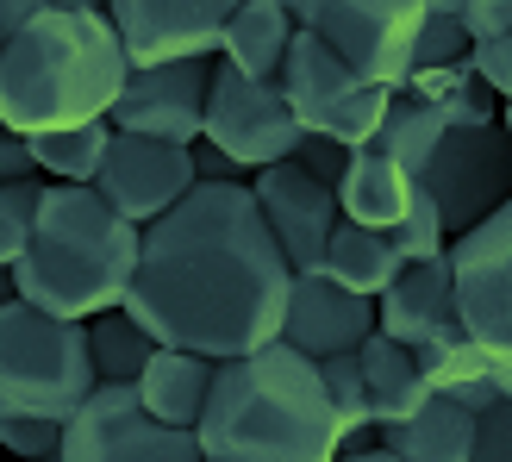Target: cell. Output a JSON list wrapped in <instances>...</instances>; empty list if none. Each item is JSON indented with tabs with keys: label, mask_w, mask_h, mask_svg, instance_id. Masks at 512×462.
Here are the masks:
<instances>
[{
	"label": "cell",
	"mask_w": 512,
	"mask_h": 462,
	"mask_svg": "<svg viewBox=\"0 0 512 462\" xmlns=\"http://www.w3.org/2000/svg\"><path fill=\"white\" fill-rule=\"evenodd\" d=\"M57 462H200L194 431L157 425L132 388H94L63 419Z\"/></svg>",
	"instance_id": "30bf717a"
},
{
	"label": "cell",
	"mask_w": 512,
	"mask_h": 462,
	"mask_svg": "<svg viewBox=\"0 0 512 462\" xmlns=\"http://www.w3.org/2000/svg\"><path fill=\"white\" fill-rule=\"evenodd\" d=\"M207 88H213V57L132 63L107 125L125 132V138H157V144L194 150L200 138H207Z\"/></svg>",
	"instance_id": "7c38bea8"
},
{
	"label": "cell",
	"mask_w": 512,
	"mask_h": 462,
	"mask_svg": "<svg viewBox=\"0 0 512 462\" xmlns=\"http://www.w3.org/2000/svg\"><path fill=\"white\" fill-rule=\"evenodd\" d=\"M469 63H475L481 82H488V94L512 107V32H500V38H488V44H475Z\"/></svg>",
	"instance_id": "1f68e13d"
},
{
	"label": "cell",
	"mask_w": 512,
	"mask_h": 462,
	"mask_svg": "<svg viewBox=\"0 0 512 462\" xmlns=\"http://www.w3.org/2000/svg\"><path fill=\"white\" fill-rule=\"evenodd\" d=\"M132 57L107 13L44 7L0 44V125L19 138L107 119Z\"/></svg>",
	"instance_id": "277c9868"
},
{
	"label": "cell",
	"mask_w": 512,
	"mask_h": 462,
	"mask_svg": "<svg viewBox=\"0 0 512 462\" xmlns=\"http://www.w3.org/2000/svg\"><path fill=\"white\" fill-rule=\"evenodd\" d=\"M194 444L207 462H338L344 450L319 363L281 338L213 363Z\"/></svg>",
	"instance_id": "7a4b0ae2"
},
{
	"label": "cell",
	"mask_w": 512,
	"mask_h": 462,
	"mask_svg": "<svg viewBox=\"0 0 512 462\" xmlns=\"http://www.w3.org/2000/svg\"><path fill=\"white\" fill-rule=\"evenodd\" d=\"M150 356H157V338H150L125 306H107V313L88 319V363H94L100 388H132Z\"/></svg>",
	"instance_id": "d4e9b609"
},
{
	"label": "cell",
	"mask_w": 512,
	"mask_h": 462,
	"mask_svg": "<svg viewBox=\"0 0 512 462\" xmlns=\"http://www.w3.org/2000/svg\"><path fill=\"white\" fill-rule=\"evenodd\" d=\"M469 462H512V394L475 419V456Z\"/></svg>",
	"instance_id": "d6a6232c"
},
{
	"label": "cell",
	"mask_w": 512,
	"mask_h": 462,
	"mask_svg": "<svg viewBox=\"0 0 512 462\" xmlns=\"http://www.w3.org/2000/svg\"><path fill=\"white\" fill-rule=\"evenodd\" d=\"M250 194L263 207L269 231L281 256H288L294 275H325V250H331V231L344 225L338 213V188H325L319 175H306L294 157L288 163H269L250 175Z\"/></svg>",
	"instance_id": "4fadbf2b"
},
{
	"label": "cell",
	"mask_w": 512,
	"mask_h": 462,
	"mask_svg": "<svg viewBox=\"0 0 512 462\" xmlns=\"http://www.w3.org/2000/svg\"><path fill=\"white\" fill-rule=\"evenodd\" d=\"M375 150L413 175L419 194H431L450 238L475 231L494 207L512 200V138L500 125V100L488 94V82H475L456 100H438V107L394 94Z\"/></svg>",
	"instance_id": "3957f363"
},
{
	"label": "cell",
	"mask_w": 512,
	"mask_h": 462,
	"mask_svg": "<svg viewBox=\"0 0 512 462\" xmlns=\"http://www.w3.org/2000/svg\"><path fill=\"white\" fill-rule=\"evenodd\" d=\"M38 13H44V0H0V44H7L25 19H38Z\"/></svg>",
	"instance_id": "74e56055"
},
{
	"label": "cell",
	"mask_w": 512,
	"mask_h": 462,
	"mask_svg": "<svg viewBox=\"0 0 512 462\" xmlns=\"http://www.w3.org/2000/svg\"><path fill=\"white\" fill-rule=\"evenodd\" d=\"M413 207V175H406L394 157H381L375 144L350 150V163L338 175V213L350 225H369V231H394Z\"/></svg>",
	"instance_id": "d6986e66"
},
{
	"label": "cell",
	"mask_w": 512,
	"mask_h": 462,
	"mask_svg": "<svg viewBox=\"0 0 512 462\" xmlns=\"http://www.w3.org/2000/svg\"><path fill=\"white\" fill-rule=\"evenodd\" d=\"M338 462H406V456H394V450L369 444V450H338Z\"/></svg>",
	"instance_id": "f35d334b"
},
{
	"label": "cell",
	"mask_w": 512,
	"mask_h": 462,
	"mask_svg": "<svg viewBox=\"0 0 512 462\" xmlns=\"http://www.w3.org/2000/svg\"><path fill=\"white\" fill-rule=\"evenodd\" d=\"M319 381H325L331 413H338V438H344V450H369V438H375V413H369V388H363V363H356V350L325 356V363H319Z\"/></svg>",
	"instance_id": "4316f807"
},
{
	"label": "cell",
	"mask_w": 512,
	"mask_h": 462,
	"mask_svg": "<svg viewBox=\"0 0 512 462\" xmlns=\"http://www.w3.org/2000/svg\"><path fill=\"white\" fill-rule=\"evenodd\" d=\"M394 244H400L406 263H431V256H444V250H450V231H444L438 207H431V194L413 188V207H406V219L394 225Z\"/></svg>",
	"instance_id": "f546056e"
},
{
	"label": "cell",
	"mask_w": 512,
	"mask_h": 462,
	"mask_svg": "<svg viewBox=\"0 0 512 462\" xmlns=\"http://www.w3.org/2000/svg\"><path fill=\"white\" fill-rule=\"evenodd\" d=\"M107 144H113V125L107 119H88V125H69V132H38L32 138V163H38L44 182L94 188L100 163H107Z\"/></svg>",
	"instance_id": "484cf974"
},
{
	"label": "cell",
	"mask_w": 512,
	"mask_h": 462,
	"mask_svg": "<svg viewBox=\"0 0 512 462\" xmlns=\"http://www.w3.org/2000/svg\"><path fill=\"white\" fill-rule=\"evenodd\" d=\"M294 32L300 25H294V13L281 7V0H244L219 32V63H232L238 75H256V82H275Z\"/></svg>",
	"instance_id": "7402d4cb"
},
{
	"label": "cell",
	"mask_w": 512,
	"mask_h": 462,
	"mask_svg": "<svg viewBox=\"0 0 512 462\" xmlns=\"http://www.w3.org/2000/svg\"><path fill=\"white\" fill-rule=\"evenodd\" d=\"M425 13H444V19H456V13H463V0H425Z\"/></svg>",
	"instance_id": "60d3db41"
},
{
	"label": "cell",
	"mask_w": 512,
	"mask_h": 462,
	"mask_svg": "<svg viewBox=\"0 0 512 462\" xmlns=\"http://www.w3.org/2000/svg\"><path fill=\"white\" fill-rule=\"evenodd\" d=\"M300 125L288 113L275 82H256V75H238L232 63L213 57V88H207V144L225 150L232 163H244L250 175L269 163H288L300 150Z\"/></svg>",
	"instance_id": "8fae6325"
},
{
	"label": "cell",
	"mask_w": 512,
	"mask_h": 462,
	"mask_svg": "<svg viewBox=\"0 0 512 462\" xmlns=\"http://www.w3.org/2000/svg\"><path fill=\"white\" fill-rule=\"evenodd\" d=\"M200 462H207V456H200Z\"/></svg>",
	"instance_id": "bcb514c9"
},
{
	"label": "cell",
	"mask_w": 512,
	"mask_h": 462,
	"mask_svg": "<svg viewBox=\"0 0 512 462\" xmlns=\"http://www.w3.org/2000/svg\"><path fill=\"white\" fill-rule=\"evenodd\" d=\"M463 32H469V44H488V38H500V32H512V0H463Z\"/></svg>",
	"instance_id": "836d02e7"
},
{
	"label": "cell",
	"mask_w": 512,
	"mask_h": 462,
	"mask_svg": "<svg viewBox=\"0 0 512 462\" xmlns=\"http://www.w3.org/2000/svg\"><path fill=\"white\" fill-rule=\"evenodd\" d=\"M244 0H107V19L132 63L219 57V32Z\"/></svg>",
	"instance_id": "9a60e30c"
},
{
	"label": "cell",
	"mask_w": 512,
	"mask_h": 462,
	"mask_svg": "<svg viewBox=\"0 0 512 462\" xmlns=\"http://www.w3.org/2000/svg\"><path fill=\"white\" fill-rule=\"evenodd\" d=\"M13 294V275H7V263H0V300H7Z\"/></svg>",
	"instance_id": "b9f144b4"
},
{
	"label": "cell",
	"mask_w": 512,
	"mask_h": 462,
	"mask_svg": "<svg viewBox=\"0 0 512 462\" xmlns=\"http://www.w3.org/2000/svg\"><path fill=\"white\" fill-rule=\"evenodd\" d=\"M100 388L88 363V319H57L44 306L0 300V406L38 419H69Z\"/></svg>",
	"instance_id": "8992f818"
},
{
	"label": "cell",
	"mask_w": 512,
	"mask_h": 462,
	"mask_svg": "<svg viewBox=\"0 0 512 462\" xmlns=\"http://www.w3.org/2000/svg\"><path fill=\"white\" fill-rule=\"evenodd\" d=\"M57 444H63V419L0 413V456H13V462H57Z\"/></svg>",
	"instance_id": "83f0119b"
},
{
	"label": "cell",
	"mask_w": 512,
	"mask_h": 462,
	"mask_svg": "<svg viewBox=\"0 0 512 462\" xmlns=\"http://www.w3.org/2000/svg\"><path fill=\"white\" fill-rule=\"evenodd\" d=\"M188 157H194V182H250V169H244V163H232L225 150H213L207 138H200Z\"/></svg>",
	"instance_id": "8d00e7d4"
},
{
	"label": "cell",
	"mask_w": 512,
	"mask_h": 462,
	"mask_svg": "<svg viewBox=\"0 0 512 462\" xmlns=\"http://www.w3.org/2000/svg\"><path fill=\"white\" fill-rule=\"evenodd\" d=\"M0 462H13V456H0Z\"/></svg>",
	"instance_id": "ee69618b"
},
{
	"label": "cell",
	"mask_w": 512,
	"mask_h": 462,
	"mask_svg": "<svg viewBox=\"0 0 512 462\" xmlns=\"http://www.w3.org/2000/svg\"><path fill=\"white\" fill-rule=\"evenodd\" d=\"M413 356H419V369H425V381H431V394H444V400H456V406H469L475 419L488 413V406L506 400L494 363L475 350V338H469L463 325L444 331V338H431V344H419Z\"/></svg>",
	"instance_id": "44dd1931"
},
{
	"label": "cell",
	"mask_w": 512,
	"mask_h": 462,
	"mask_svg": "<svg viewBox=\"0 0 512 462\" xmlns=\"http://www.w3.org/2000/svg\"><path fill=\"white\" fill-rule=\"evenodd\" d=\"M400 269H406V256H400V244H394V231H369V225H350V219L331 231L325 275L338 281V288L375 300V294H388V281H394Z\"/></svg>",
	"instance_id": "cb8c5ba5"
},
{
	"label": "cell",
	"mask_w": 512,
	"mask_h": 462,
	"mask_svg": "<svg viewBox=\"0 0 512 462\" xmlns=\"http://www.w3.org/2000/svg\"><path fill=\"white\" fill-rule=\"evenodd\" d=\"M375 444L406 456V462H469L475 456V413L444 394H431L400 425H375Z\"/></svg>",
	"instance_id": "ffe728a7"
},
{
	"label": "cell",
	"mask_w": 512,
	"mask_h": 462,
	"mask_svg": "<svg viewBox=\"0 0 512 462\" xmlns=\"http://www.w3.org/2000/svg\"><path fill=\"white\" fill-rule=\"evenodd\" d=\"M44 7H69V13H107V0H44Z\"/></svg>",
	"instance_id": "ab89813d"
},
{
	"label": "cell",
	"mask_w": 512,
	"mask_h": 462,
	"mask_svg": "<svg viewBox=\"0 0 512 462\" xmlns=\"http://www.w3.org/2000/svg\"><path fill=\"white\" fill-rule=\"evenodd\" d=\"M356 363H363V388H369V413L375 425H400L406 413H419V406L431 400V381L419 369V356L381 338V331H369L363 344H356Z\"/></svg>",
	"instance_id": "603a6c76"
},
{
	"label": "cell",
	"mask_w": 512,
	"mask_h": 462,
	"mask_svg": "<svg viewBox=\"0 0 512 462\" xmlns=\"http://www.w3.org/2000/svg\"><path fill=\"white\" fill-rule=\"evenodd\" d=\"M138 250H144V225L119 219L94 188L44 182L25 256L7 275H13V294L44 306V313L94 319L107 306H125V288L138 275Z\"/></svg>",
	"instance_id": "5b68a950"
},
{
	"label": "cell",
	"mask_w": 512,
	"mask_h": 462,
	"mask_svg": "<svg viewBox=\"0 0 512 462\" xmlns=\"http://www.w3.org/2000/svg\"><path fill=\"white\" fill-rule=\"evenodd\" d=\"M294 163H300L306 175H319L325 188H338V175H344V163H350V150H344V144H325V138H300Z\"/></svg>",
	"instance_id": "e575fe53"
},
{
	"label": "cell",
	"mask_w": 512,
	"mask_h": 462,
	"mask_svg": "<svg viewBox=\"0 0 512 462\" xmlns=\"http://www.w3.org/2000/svg\"><path fill=\"white\" fill-rule=\"evenodd\" d=\"M38 194L44 182H0V263H19L25 238H32V219H38Z\"/></svg>",
	"instance_id": "f1b7e54d"
},
{
	"label": "cell",
	"mask_w": 512,
	"mask_h": 462,
	"mask_svg": "<svg viewBox=\"0 0 512 462\" xmlns=\"http://www.w3.org/2000/svg\"><path fill=\"white\" fill-rule=\"evenodd\" d=\"M375 331V300L338 288L331 275H294L288 288V313H281V344H294L300 356H344Z\"/></svg>",
	"instance_id": "2e32d148"
},
{
	"label": "cell",
	"mask_w": 512,
	"mask_h": 462,
	"mask_svg": "<svg viewBox=\"0 0 512 462\" xmlns=\"http://www.w3.org/2000/svg\"><path fill=\"white\" fill-rule=\"evenodd\" d=\"M194 157L182 144H157V138H125L113 132L107 144V163L94 175V194L107 200L119 219L132 225H157L169 207H182L194 194Z\"/></svg>",
	"instance_id": "5bb4252c"
},
{
	"label": "cell",
	"mask_w": 512,
	"mask_h": 462,
	"mask_svg": "<svg viewBox=\"0 0 512 462\" xmlns=\"http://www.w3.org/2000/svg\"><path fill=\"white\" fill-rule=\"evenodd\" d=\"M288 288L294 269L250 182H200L182 207L144 225L125 313L157 344L225 363L281 338Z\"/></svg>",
	"instance_id": "6da1fadb"
},
{
	"label": "cell",
	"mask_w": 512,
	"mask_h": 462,
	"mask_svg": "<svg viewBox=\"0 0 512 462\" xmlns=\"http://www.w3.org/2000/svg\"><path fill=\"white\" fill-rule=\"evenodd\" d=\"M207 388H213V356H194V350H169L157 344V356L144 363V375L132 381L138 406L157 425H175V431H194L200 413H207Z\"/></svg>",
	"instance_id": "ac0fdd59"
},
{
	"label": "cell",
	"mask_w": 512,
	"mask_h": 462,
	"mask_svg": "<svg viewBox=\"0 0 512 462\" xmlns=\"http://www.w3.org/2000/svg\"><path fill=\"white\" fill-rule=\"evenodd\" d=\"M500 125H506V138H512V107H506V113H500Z\"/></svg>",
	"instance_id": "7bdbcfd3"
},
{
	"label": "cell",
	"mask_w": 512,
	"mask_h": 462,
	"mask_svg": "<svg viewBox=\"0 0 512 462\" xmlns=\"http://www.w3.org/2000/svg\"><path fill=\"white\" fill-rule=\"evenodd\" d=\"M469 32L463 19H444V13H425L419 38H413V69H444V63H463L469 57Z\"/></svg>",
	"instance_id": "4dcf8cb0"
},
{
	"label": "cell",
	"mask_w": 512,
	"mask_h": 462,
	"mask_svg": "<svg viewBox=\"0 0 512 462\" xmlns=\"http://www.w3.org/2000/svg\"><path fill=\"white\" fill-rule=\"evenodd\" d=\"M0 182H44L32 163V138L7 132V125H0Z\"/></svg>",
	"instance_id": "d590c367"
},
{
	"label": "cell",
	"mask_w": 512,
	"mask_h": 462,
	"mask_svg": "<svg viewBox=\"0 0 512 462\" xmlns=\"http://www.w3.org/2000/svg\"><path fill=\"white\" fill-rule=\"evenodd\" d=\"M456 281H450V256H431V263H406L388 294H375V331L394 338L406 350H419L431 338L456 331Z\"/></svg>",
	"instance_id": "e0dca14e"
},
{
	"label": "cell",
	"mask_w": 512,
	"mask_h": 462,
	"mask_svg": "<svg viewBox=\"0 0 512 462\" xmlns=\"http://www.w3.org/2000/svg\"><path fill=\"white\" fill-rule=\"evenodd\" d=\"M275 88H281V100H288V113L306 138H325V144H344V150L375 144L381 119H388V100H394V88L363 82V75H356L338 50H325L313 32H294Z\"/></svg>",
	"instance_id": "52a82bcc"
},
{
	"label": "cell",
	"mask_w": 512,
	"mask_h": 462,
	"mask_svg": "<svg viewBox=\"0 0 512 462\" xmlns=\"http://www.w3.org/2000/svg\"><path fill=\"white\" fill-rule=\"evenodd\" d=\"M0 413H7V406H0Z\"/></svg>",
	"instance_id": "f6af8a7d"
},
{
	"label": "cell",
	"mask_w": 512,
	"mask_h": 462,
	"mask_svg": "<svg viewBox=\"0 0 512 462\" xmlns=\"http://www.w3.org/2000/svg\"><path fill=\"white\" fill-rule=\"evenodd\" d=\"M450 281H456V319L475 338V350L494 363L500 388L512 394V200L494 207L475 231L450 238Z\"/></svg>",
	"instance_id": "9c48e42d"
},
{
	"label": "cell",
	"mask_w": 512,
	"mask_h": 462,
	"mask_svg": "<svg viewBox=\"0 0 512 462\" xmlns=\"http://www.w3.org/2000/svg\"><path fill=\"white\" fill-rule=\"evenodd\" d=\"M300 32H313L325 50L375 88H406L413 75V38L425 25V0H281Z\"/></svg>",
	"instance_id": "ba28073f"
}]
</instances>
